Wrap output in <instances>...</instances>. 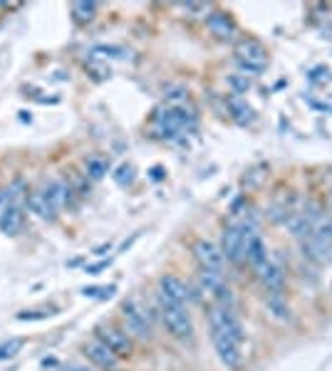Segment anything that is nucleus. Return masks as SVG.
<instances>
[{"label": "nucleus", "mask_w": 332, "mask_h": 371, "mask_svg": "<svg viewBox=\"0 0 332 371\" xmlns=\"http://www.w3.org/2000/svg\"><path fill=\"white\" fill-rule=\"evenodd\" d=\"M22 344H25V339H20V337H13V339L3 342V344H0V361L13 359V356L22 349Z\"/></svg>", "instance_id": "412c9836"}, {"label": "nucleus", "mask_w": 332, "mask_h": 371, "mask_svg": "<svg viewBox=\"0 0 332 371\" xmlns=\"http://www.w3.org/2000/svg\"><path fill=\"white\" fill-rule=\"evenodd\" d=\"M191 252H194V257H196V262H199L201 270L223 272V267H226L223 250L216 245V243L206 241V238H196V241L191 243Z\"/></svg>", "instance_id": "6e6552de"}, {"label": "nucleus", "mask_w": 332, "mask_h": 371, "mask_svg": "<svg viewBox=\"0 0 332 371\" xmlns=\"http://www.w3.org/2000/svg\"><path fill=\"white\" fill-rule=\"evenodd\" d=\"M105 250H109V243H107V245H100L95 250V255H105Z\"/></svg>", "instance_id": "cd10ccee"}, {"label": "nucleus", "mask_w": 332, "mask_h": 371, "mask_svg": "<svg viewBox=\"0 0 332 371\" xmlns=\"http://www.w3.org/2000/svg\"><path fill=\"white\" fill-rule=\"evenodd\" d=\"M268 260H270V255H268V248H265L263 238H260L258 233L251 236V241H248V245H246V262L251 265V270L258 272Z\"/></svg>", "instance_id": "dca6fc26"}, {"label": "nucleus", "mask_w": 332, "mask_h": 371, "mask_svg": "<svg viewBox=\"0 0 332 371\" xmlns=\"http://www.w3.org/2000/svg\"><path fill=\"white\" fill-rule=\"evenodd\" d=\"M25 205L30 208V213H35L40 220H50L53 223L55 218H58V205L53 203V198L48 196V191H30V194L25 196Z\"/></svg>", "instance_id": "9b49d317"}, {"label": "nucleus", "mask_w": 332, "mask_h": 371, "mask_svg": "<svg viewBox=\"0 0 332 371\" xmlns=\"http://www.w3.org/2000/svg\"><path fill=\"white\" fill-rule=\"evenodd\" d=\"M85 171L87 176L92 178V181H100V178H105L107 173H109V161H107L105 156H87L85 158Z\"/></svg>", "instance_id": "a211bd4d"}, {"label": "nucleus", "mask_w": 332, "mask_h": 371, "mask_svg": "<svg viewBox=\"0 0 332 371\" xmlns=\"http://www.w3.org/2000/svg\"><path fill=\"white\" fill-rule=\"evenodd\" d=\"M206 27H208V32H211L213 37H218V40H231L238 30L236 20L223 11L208 13V18H206Z\"/></svg>", "instance_id": "f8f14e48"}, {"label": "nucleus", "mask_w": 332, "mask_h": 371, "mask_svg": "<svg viewBox=\"0 0 332 371\" xmlns=\"http://www.w3.org/2000/svg\"><path fill=\"white\" fill-rule=\"evenodd\" d=\"M154 131H157L161 139H176V136L186 134L196 126V116L186 114L184 107L169 104L164 109L154 112Z\"/></svg>", "instance_id": "f257e3e1"}, {"label": "nucleus", "mask_w": 332, "mask_h": 371, "mask_svg": "<svg viewBox=\"0 0 332 371\" xmlns=\"http://www.w3.org/2000/svg\"><path fill=\"white\" fill-rule=\"evenodd\" d=\"M107 265H109V260H102V262H97V265H87L85 272H87V275H100V272L105 270Z\"/></svg>", "instance_id": "393cba45"}, {"label": "nucleus", "mask_w": 332, "mask_h": 371, "mask_svg": "<svg viewBox=\"0 0 332 371\" xmlns=\"http://www.w3.org/2000/svg\"><path fill=\"white\" fill-rule=\"evenodd\" d=\"M255 275H258V280L263 283V288L268 290V292H283L285 272H283V265H280V262L268 260L258 272H255Z\"/></svg>", "instance_id": "2eb2a0df"}, {"label": "nucleus", "mask_w": 332, "mask_h": 371, "mask_svg": "<svg viewBox=\"0 0 332 371\" xmlns=\"http://www.w3.org/2000/svg\"><path fill=\"white\" fill-rule=\"evenodd\" d=\"M226 109H228V114H231V119L241 126H251L255 121L253 107L248 104L246 97H241V95H233V92L226 95Z\"/></svg>", "instance_id": "4468645a"}, {"label": "nucleus", "mask_w": 332, "mask_h": 371, "mask_svg": "<svg viewBox=\"0 0 332 371\" xmlns=\"http://www.w3.org/2000/svg\"><path fill=\"white\" fill-rule=\"evenodd\" d=\"M159 312H161V324L166 327L169 337L179 342L194 339V319L186 304H159Z\"/></svg>", "instance_id": "7ed1b4c3"}, {"label": "nucleus", "mask_w": 332, "mask_h": 371, "mask_svg": "<svg viewBox=\"0 0 332 371\" xmlns=\"http://www.w3.org/2000/svg\"><path fill=\"white\" fill-rule=\"evenodd\" d=\"M255 236V228L248 223H228L221 233V250L226 262L231 265H243L246 262V245Z\"/></svg>", "instance_id": "f03ea898"}, {"label": "nucleus", "mask_w": 332, "mask_h": 371, "mask_svg": "<svg viewBox=\"0 0 332 371\" xmlns=\"http://www.w3.org/2000/svg\"><path fill=\"white\" fill-rule=\"evenodd\" d=\"M159 304H186L189 299V288L181 277L176 275H161L159 277Z\"/></svg>", "instance_id": "1a4fd4ad"}, {"label": "nucleus", "mask_w": 332, "mask_h": 371, "mask_svg": "<svg viewBox=\"0 0 332 371\" xmlns=\"http://www.w3.org/2000/svg\"><path fill=\"white\" fill-rule=\"evenodd\" d=\"M236 62L241 67V72L260 74L268 67V50L253 37H243L236 45Z\"/></svg>", "instance_id": "20e7f679"}, {"label": "nucleus", "mask_w": 332, "mask_h": 371, "mask_svg": "<svg viewBox=\"0 0 332 371\" xmlns=\"http://www.w3.org/2000/svg\"><path fill=\"white\" fill-rule=\"evenodd\" d=\"M119 317H121V322H124V330L129 332L132 339H139V342L152 339V324H149L147 312L139 307L137 299H127V302H121Z\"/></svg>", "instance_id": "39448f33"}, {"label": "nucleus", "mask_w": 332, "mask_h": 371, "mask_svg": "<svg viewBox=\"0 0 332 371\" xmlns=\"http://www.w3.org/2000/svg\"><path fill=\"white\" fill-rule=\"evenodd\" d=\"M152 178H154V181H161V178H164V168L161 166H154L152 168Z\"/></svg>", "instance_id": "bb28decb"}, {"label": "nucleus", "mask_w": 332, "mask_h": 371, "mask_svg": "<svg viewBox=\"0 0 332 371\" xmlns=\"http://www.w3.org/2000/svg\"><path fill=\"white\" fill-rule=\"evenodd\" d=\"M69 11H72V18L77 22H92L95 20V15H97V11H100V6H97V3H87V0H79V3H72V8H69Z\"/></svg>", "instance_id": "6ab92c4d"}, {"label": "nucleus", "mask_w": 332, "mask_h": 371, "mask_svg": "<svg viewBox=\"0 0 332 371\" xmlns=\"http://www.w3.org/2000/svg\"><path fill=\"white\" fill-rule=\"evenodd\" d=\"M265 302H268L270 312L275 314L278 319H288L290 317V309H288V302H285V295L283 292H268L265 295Z\"/></svg>", "instance_id": "aec40b11"}, {"label": "nucleus", "mask_w": 332, "mask_h": 371, "mask_svg": "<svg viewBox=\"0 0 332 371\" xmlns=\"http://www.w3.org/2000/svg\"><path fill=\"white\" fill-rule=\"evenodd\" d=\"M95 339H100L119 359H124V356H129L134 351V339L129 337V332L119 330V327H112V324H100L95 330Z\"/></svg>", "instance_id": "423d86ee"}, {"label": "nucleus", "mask_w": 332, "mask_h": 371, "mask_svg": "<svg viewBox=\"0 0 332 371\" xmlns=\"http://www.w3.org/2000/svg\"><path fill=\"white\" fill-rule=\"evenodd\" d=\"M22 220H25V215H22V203L11 198L8 208L3 210V215H0V233L8 238H15L22 230Z\"/></svg>", "instance_id": "ddd939ff"}, {"label": "nucleus", "mask_w": 332, "mask_h": 371, "mask_svg": "<svg viewBox=\"0 0 332 371\" xmlns=\"http://www.w3.org/2000/svg\"><path fill=\"white\" fill-rule=\"evenodd\" d=\"M45 191H48V196L53 198V203L58 205V210L67 208V205H72V189H69V183L65 181H50L48 186H45Z\"/></svg>", "instance_id": "f3484780"}, {"label": "nucleus", "mask_w": 332, "mask_h": 371, "mask_svg": "<svg viewBox=\"0 0 332 371\" xmlns=\"http://www.w3.org/2000/svg\"><path fill=\"white\" fill-rule=\"evenodd\" d=\"M208 330H211V344H213V349H216L221 364L226 366L228 371H236L243 361L241 344H238L236 339H231L223 330H218V327H208Z\"/></svg>", "instance_id": "0eeeda50"}, {"label": "nucleus", "mask_w": 332, "mask_h": 371, "mask_svg": "<svg viewBox=\"0 0 332 371\" xmlns=\"http://www.w3.org/2000/svg\"><path fill=\"white\" fill-rule=\"evenodd\" d=\"M48 314H55V309H48V312H37V309H30V312H20L18 314V319H20V322H30V319H45L48 317Z\"/></svg>", "instance_id": "b1692460"}, {"label": "nucleus", "mask_w": 332, "mask_h": 371, "mask_svg": "<svg viewBox=\"0 0 332 371\" xmlns=\"http://www.w3.org/2000/svg\"><path fill=\"white\" fill-rule=\"evenodd\" d=\"M62 371H92L90 366H82V364H65Z\"/></svg>", "instance_id": "a878e982"}, {"label": "nucleus", "mask_w": 332, "mask_h": 371, "mask_svg": "<svg viewBox=\"0 0 332 371\" xmlns=\"http://www.w3.org/2000/svg\"><path fill=\"white\" fill-rule=\"evenodd\" d=\"M82 351H85L87 359H90L95 366H100L102 371H119V356H117L112 349H107V346L102 344L100 339H95V337L87 342Z\"/></svg>", "instance_id": "9d476101"}, {"label": "nucleus", "mask_w": 332, "mask_h": 371, "mask_svg": "<svg viewBox=\"0 0 332 371\" xmlns=\"http://www.w3.org/2000/svg\"><path fill=\"white\" fill-rule=\"evenodd\" d=\"M228 84L233 87V95H246V89H251V79L246 74H231Z\"/></svg>", "instance_id": "5701e85b"}, {"label": "nucleus", "mask_w": 332, "mask_h": 371, "mask_svg": "<svg viewBox=\"0 0 332 371\" xmlns=\"http://www.w3.org/2000/svg\"><path fill=\"white\" fill-rule=\"evenodd\" d=\"M114 181H117V186H129V183L134 181V166L132 163H121L119 168H117V173H114Z\"/></svg>", "instance_id": "4be33fe9"}]
</instances>
